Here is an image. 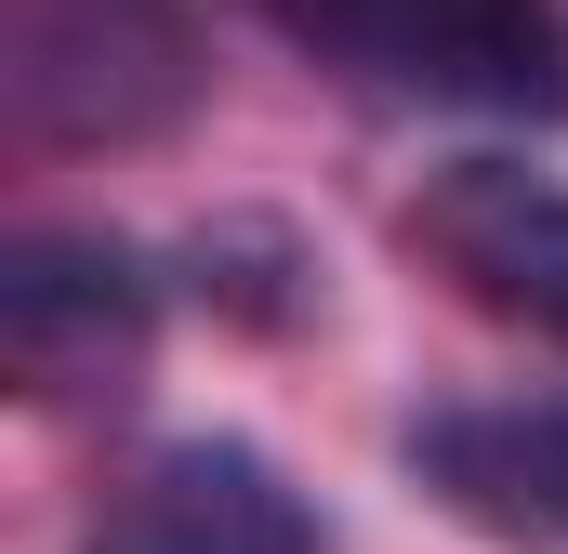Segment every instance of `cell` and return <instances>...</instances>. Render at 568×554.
Here are the masks:
<instances>
[{
  "label": "cell",
  "instance_id": "cell-4",
  "mask_svg": "<svg viewBox=\"0 0 568 554\" xmlns=\"http://www.w3.org/2000/svg\"><path fill=\"white\" fill-rule=\"evenodd\" d=\"M199 40L172 0H27L13 27V120L40 145H145L185 120Z\"/></svg>",
  "mask_w": 568,
  "mask_h": 554
},
{
  "label": "cell",
  "instance_id": "cell-1",
  "mask_svg": "<svg viewBox=\"0 0 568 554\" xmlns=\"http://www.w3.org/2000/svg\"><path fill=\"white\" fill-rule=\"evenodd\" d=\"M317 66L410 93V106H568L556 0H265Z\"/></svg>",
  "mask_w": 568,
  "mask_h": 554
},
{
  "label": "cell",
  "instance_id": "cell-5",
  "mask_svg": "<svg viewBox=\"0 0 568 554\" xmlns=\"http://www.w3.org/2000/svg\"><path fill=\"white\" fill-rule=\"evenodd\" d=\"M80 554H331L304 475L252 435H159L106 475Z\"/></svg>",
  "mask_w": 568,
  "mask_h": 554
},
{
  "label": "cell",
  "instance_id": "cell-3",
  "mask_svg": "<svg viewBox=\"0 0 568 554\" xmlns=\"http://www.w3.org/2000/svg\"><path fill=\"white\" fill-rule=\"evenodd\" d=\"M159 343V265L93 225H13L0 252V370L53 397H120Z\"/></svg>",
  "mask_w": 568,
  "mask_h": 554
},
{
  "label": "cell",
  "instance_id": "cell-6",
  "mask_svg": "<svg viewBox=\"0 0 568 554\" xmlns=\"http://www.w3.org/2000/svg\"><path fill=\"white\" fill-rule=\"evenodd\" d=\"M436 515H463L476 542L503 554H568V397H449L410 435Z\"/></svg>",
  "mask_w": 568,
  "mask_h": 554
},
{
  "label": "cell",
  "instance_id": "cell-2",
  "mask_svg": "<svg viewBox=\"0 0 568 554\" xmlns=\"http://www.w3.org/2000/svg\"><path fill=\"white\" fill-rule=\"evenodd\" d=\"M397 238L424 252L489 330L568 357V172H529V158H436L397 212Z\"/></svg>",
  "mask_w": 568,
  "mask_h": 554
}]
</instances>
